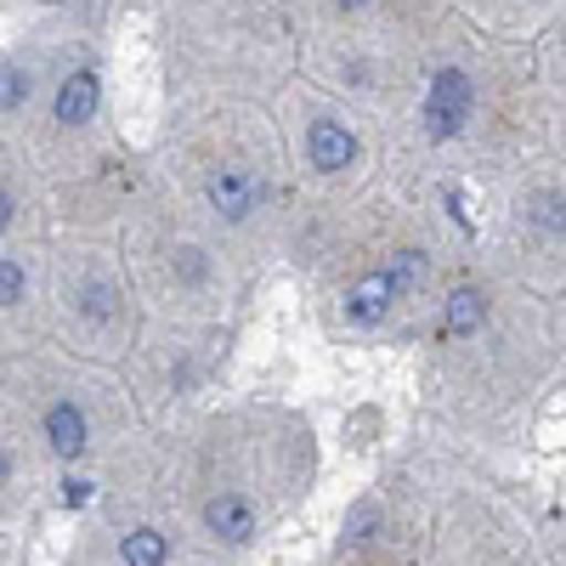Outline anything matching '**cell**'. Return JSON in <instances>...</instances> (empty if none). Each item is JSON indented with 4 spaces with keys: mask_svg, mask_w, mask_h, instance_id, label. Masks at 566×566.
Segmentation results:
<instances>
[{
    "mask_svg": "<svg viewBox=\"0 0 566 566\" xmlns=\"http://www.w3.org/2000/svg\"><path fill=\"white\" fill-rule=\"evenodd\" d=\"M205 527H210L216 538H227V544H244V538L255 533V510H250L239 493H221V499L205 504Z\"/></svg>",
    "mask_w": 566,
    "mask_h": 566,
    "instance_id": "277c9868",
    "label": "cell"
},
{
    "mask_svg": "<svg viewBox=\"0 0 566 566\" xmlns=\"http://www.w3.org/2000/svg\"><path fill=\"white\" fill-rule=\"evenodd\" d=\"M464 119H470V80L459 69H442L431 80V97H424V130L437 142H448L464 130Z\"/></svg>",
    "mask_w": 566,
    "mask_h": 566,
    "instance_id": "6da1fadb",
    "label": "cell"
},
{
    "mask_svg": "<svg viewBox=\"0 0 566 566\" xmlns=\"http://www.w3.org/2000/svg\"><path fill=\"white\" fill-rule=\"evenodd\" d=\"M97 97H103V85H97V74H91V69L69 74L63 91H57V125H85L91 114H97Z\"/></svg>",
    "mask_w": 566,
    "mask_h": 566,
    "instance_id": "8992f818",
    "label": "cell"
},
{
    "mask_svg": "<svg viewBox=\"0 0 566 566\" xmlns=\"http://www.w3.org/2000/svg\"><path fill=\"white\" fill-rule=\"evenodd\" d=\"M7 476H12V453L0 448V488H7Z\"/></svg>",
    "mask_w": 566,
    "mask_h": 566,
    "instance_id": "9a60e30c",
    "label": "cell"
},
{
    "mask_svg": "<svg viewBox=\"0 0 566 566\" xmlns=\"http://www.w3.org/2000/svg\"><path fill=\"white\" fill-rule=\"evenodd\" d=\"M397 290H391V277L386 272H368L363 283H352V295H346V317L352 323H380L391 312Z\"/></svg>",
    "mask_w": 566,
    "mask_h": 566,
    "instance_id": "5b68a950",
    "label": "cell"
},
{
    "mask_svg": "<svg viewBox=\"0 0 566 566\" xmlns=\"http://www.w3.org/2000/svg\"><path fill=\"white\" fill-rule=\"evenodd\" d=\"M482 323H488V301H482V290H453V295H448L442 328H448L453 340H470Z\"/></svg>",
    "mask_w": 566,
    "mask_h": 566,
    "instance_id": "ba28073f",
    "label": "cell"
},
{
    "mask_svg": "<svg viewBox=\"0 0 566 566\" xmlns=\"http://www.w3.org/2000/svg\"><path fill=\"white\" fill-rule=\"evenodd\" d=\"M45 442H52L57 459H80L85 453V413L74 402H57L45 413Z\"/></svg>",
    "mask_w": 566,
    "mask_h": 566,
    "instance_id": "52a82bcc",
    "label": "cell"
},
{
    "mask_svg": "<svg viewBox=\"0 0 566 566\" xmlns=\"http://www.w3.org/2000/svg\"><path fill=\"white\" fill-rule=\"evenodd\" d=\"M368 527H374V504H363V510H357V522H352V538H346V544H363V538H368Z\"/></svg>",
    "mask_w": 566,
    "mask_h": 566,
    "instance_id": "5bb4252c",
    "label": "cell"
},
{
    "mask_svg": "<svg viewBox=\"0 0 566 566\" xmlns=\"http://www.w3.org/2000/svg\"><path fill=\"white\" fill-rule=\"evenodd\" d=\"M119 555H125V566H165L170 560V544H165L159 527H136V533H125Z\"/></svg>",
    "mask_w": 566,
    "mask_h": 566,
    "instance_id": "9c48e42d",
    "label": "cell"
},
{
    "mask_svg": "<svg viewBox=\"0 0 566 566\" xmlns=\"http://www.w3.org/2000/svg\"><path fill=\"white\" fill-rule=\"evenodd\" d=\"M85 499H91V482H80V476H69V482H63V504H74V510H80Z\"/></svg>",
    "mask_w": 566,
    "mask_h": 566,
    "instance_id": "4fadbf2b",
    "label": "cell"
},
{
    "mask_svg": "<svg viewBox=\"0 0 566 566\" xmlns=\"http://www.w3.org/2000/svg\"><path fill=\"white\" fill-rule=\"evenodd\" d=\"M23 91H29L23 69H0V108H18V103H23Z\"/></svg>",
    "mask_w": 566,
    "mask_h": 566,
    "instance_id": "7c38bea8",
    "label": "cell"
},
{
    "mask_svg": "<svg viewBox=\"0 0 566 566\" xmlns=\"http://www.w3.org/2000/svg\"><path fill=\"white\" fill-rule=\"evenodd\" d=\"M18 301H23V266L0 261V306H18Z\"/></svg>",
    "mask_w": 566,
    "mask_h": 566,
    "instance_id": "8fae6325",
    "label": "cell"
},
{
    "mask_svg": "<svg viewBox=\"0 0 566 566\" xmlns=\"http://www.w3.org/2000/svg\"><path fill=\"white\" fill-rule=\"evenodd\" d=\"M340 7H363V0H340Z\"/></svg>",
    "mask_w": 566,
    "mask_h": 566,
    "instance_id": "e0dca14e",
    "label": "cell"
},
{
    "mask_svg": "<svg viewBox=\"0 0 566 566\" xmlns=\"http://www.w3.org/2000/svg\"><path fill=\"white\" fill-rule=\"evenodd\" d=\"M306 159H312L317 170H346V165L357 159V142H352V130H346V125L317 119V125L306 130Z\"/></svg>",
    "mask_w": 566,
    "mask_h": 566,
    "instance_id": "3957f363",
    "label": "cell"
},
{
    "mask_svg": "<svg viewBox=\"0 0 566 566\" xmlns=\"http://www.w3.org/2000/svg\"><path fill=\"white\" fill-rule=\"evenodd\" d=\"M7 221H12V199L0 193V232H7Z\"/></svg>",
    "mask_w": 566,
    "mask_h": 566,
    "instance_id": "2e32d148",
    "label": "cell"
},
{
    "mask_svg": "<svg viewBox=\"0 0 566 566\" xmlns=\"http://www.w3.org/2000/svg\"><path fill=\"white\" fill-rule=\"evenodd\" d=\"M386 277H391V290H397V295L413 290V283L424 277V255H419V250H397L391 266H386Z\"/></svg>",
    "mask_w": 566,
    "mask_h": 566,
    "instance_id": "30bf717a",
    "label": "cell"
},
{
    "mask_svg": "<svg viewBox=\"0 0 566 566\" xmlns=\"http://www.w3.org/2000/svg\"><path fill=\"white\" fill-rule=\"evenodd\" d=\"M255 199H261V181H255L250 170H216V176H210V205H216V216L244 221V216L255 210Z\"/></svg>",
    "mask_w": 566,
    "mask_h": 566,
    "instance_id": "7a4b0ae2",
    "label": "cell"
}]
</instances>
